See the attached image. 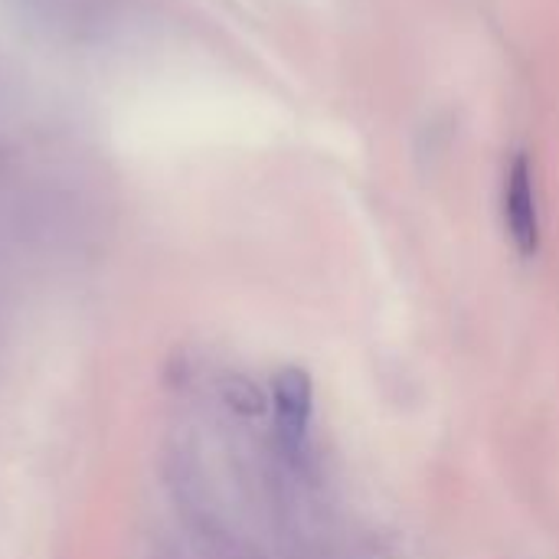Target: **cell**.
<instances>
[{
  "mask_svg": "<svg viewBox=\"0 0 559 559\" xmlns=\"http://www.w3.org/2000/svg\"><path fill=\"white\" fill-rule=\"evenodd\" d=\"M504 226L514 249L531 259L540 249V206H537V183L531 157L521 151L514 154L508 177H504Z\"/></svg>",
  "mask_w": 559,
  "mask_h": 559,
  "instance_id": "2",
  "label": "cell"
},
{
  "mask_svg": "<svg viewBox=\"0 0 559 559\" xmlns=\"http://www.w3.org/2000/svg\"><path fill=\"white\" fill-rule=\"evenodd\" d=\"M272 416H275V436L285 455L298 459L311 436V416H314V383L308 370L301 367H282L272 377Z\"/></svg>",
  "mask_w": 559,
  "mask_h": 559,
  "instance_id": "1",
  "label": "cell"
}]
</instances>
